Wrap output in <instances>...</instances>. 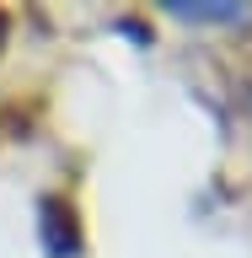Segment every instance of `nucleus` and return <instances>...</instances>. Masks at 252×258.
Wrapping results in <instances>:
<instances>
[{
  "instance_id": "f03ea898",
  "label": "nucleus",
  "mask_w": 252,
  "mask_h": 258,
  "mask_svg": "<svg viewBox=\"0 0 252 258\" xmlns=\"http://www.w3.org/2000/svg\"><path fill=\"white\" fill-rule=\"evenodd\" d=\"M0 43H6V16H0Z\"/></svg>"
},
{
  "instance_id": "f257e3e1",
  "label": "nucleus",
  "mask_w": 252,
  "mask_h": 258,
  "mask_svg": "<svg viewBox=\"0 0 252 258\" xmlns=\"http://www.w3.org/2000/svg\"><path fill=\"white\" fill-rule=\"evenodd\" d=\"M172 16H193V22H236L247 6H172Z\"/></svg>"
}]
</instances>
